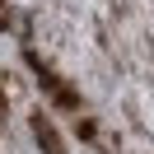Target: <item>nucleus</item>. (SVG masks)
Returning <instances> with one entry per match:
<instances>
[{"label": "nucleus", "instance_id": "1", "mask_svg": "<svg viewBox=\"0 0 154 154\" xmlns=\"http://www.w3.org/2000/svg\"><path fill=\"white\" fill-rule=\"evenodd\" d=\"M23 61H28V70L38 75V84L47 89V98H51L56 107H66V112H79V94H75V89H70V84H66V79H61V75H56V70H51V66H47V61H42L33 47H23Z\"/></svg>", "mask_w": 154, "mask_h": 154}, {"label": "nucleus", "instance_id": "2", "mask_svg": "<svg viewBox=\"0 0 154 154\" xmlns=\"http://www.w3.org/2000/svg\"><path fill=\"white\" fill-rule=\"evenodd\" d=\"M28 126H33V140L42 145V154H66V145H61V131L51 126V117L42 112V107L28 117Z\"/></svg>", "mask_w": 154, "mask_h": 154}, {"label": "nucleus", "instance_id": "3", "mask_svg": "<svg viewBox=\"0 0 154 154\" xmlns=\"http://www.w3.org/2000/svg\"><path fill=\"white\" fill-rule=\"evenodd\" d=\"M0 112H5V94H0Z\"/></svg>", "mask_w": 154, "mask_h": 154}, {"label": "nucleus", "instance_id": "4", "mask_svg": "<svg viewBox=\"0 0 154 154\" xmlns=\"http://www.w3.org/2000/svg\"><path fill=\"white\" fill-rule=\"evenodd\" d=\"M5 5H10V0H0V10H5Z\"/></svg>", "mask_w": 154, "mask_h": 154}]
</instances>
